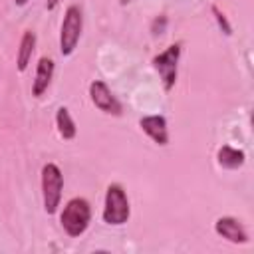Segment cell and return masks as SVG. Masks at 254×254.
Here are the masks:
<instances>
[{
	"label": "cell",
	"mask_w": 254,
	"mask_h": 254,
	"mask_svg": "<svg viewBox=\"0 0 254 254\" xmlns=\"http://www.w3.org/2000/svg\"><path fill=\"white\" fill-rule=\"evenodd\" d=\"M58 4H60V0H46V10H56L58 8Z\"/></svg>",
	"instance_id": "15"
},
{
	"label": "cell",
	"mask_w": 254,
	"mask_h": 254,
	"mask_svg": "<svg viewBox=\"0 0 254 254\" xmlns=\"http://www.w3.org/2000/svg\"><path fill=\"white\" fill-rule=\"evenodd\" d=\"M56 127H58V133L64 141H71L77 133V127H75V123L69 115V109L64 107V105L58 107V111H56Z\"/></svg>",
	"instance_id": "12"
},
{
	"label": "cell",
	"mask_w": 254,
	"mask_h": 254,
	"mask_svg": "<svg viewBox=\"0 0 254 254\" xmlns=\"http://www.w3.org/2000/svg\"><path fill=\"white\" fill-rule=\"evenodd\" d=\"M36 50V34L32 30H26L20 38V48H18V56H16V67L18 71H26L28 64L32 60V54Z\"/></svg>",
	"instance_id": "11"
},
{
	"label": "cell",
	"mask_w": 254,
	"mask_h": 254,
	"mask_svg": "<svg viewBox=\"0 0 254 254\" xmlns=\"http://www.w3.org/2000/svg\"><path fill=\"white\" fill-rule=\"evenodd\" d=\"M14 2H16V6H26L30 0H14Z\"/></svg>",
	"instance_id": "16"
},
{
	"label": "cell",
	"mask_w": 254,
	"mask_h": 254,
	"mask_svg": "<svg viewBox=\"0 0 254 254\" xmlns=\"http://www.w3.org/2000/svg\"><path fill=\"white\" fill-rule=\"evenodd\" d=\"M91 222V206L83 196H73L65 202L62 214H60V224L64 232L71 238L81 236Z\"/></svg>",
	"instance_id": "1"
},
{
	"label": "cell",
	"mask_w": 254,
	"mask_h": 254,
	"mask_svg": "<svg viewBox=\"0 0 254 254\" xmlns=\"http://www.w3.org/2000/svg\"><path fill=\"white\" fill-rule=\"evenodd\" d=\"M139 127L159 147L169 145V129H167V119L163 115H145L139 119Z\"/></svg>",
	"instance_id": "8"
},
{
	"label": "cell",
	"mask_w": 254,
	"mask_h": 254,
	"mask_svg": "<svg viewBox=\"0 0 254 254\" xmlns=\"http://www.w3.org/2000/svg\"><path fill=\"white\" fill-rule=\"evenodd\" d=\"M103 222L109 226H121L129 220L131 216V206L127 192L123 190L121 185L111 183L105 190V206H103Z\"/></svg>",
	"instance_id": "2"
},
{
	"label": "cell",
	"mask_w": 254,
	"mask_h": 254,
	"mask_svg": "<svg viewBox=\"0 0 254 254\" xmlns=\"http://www.w3.org/2000/svg\"><path fill=\"white\" fill-rule=\"evenodd\" d=\"M246 161V153L242 149H236V147H230V145H222L216 153V163L226 169V171H236L244 165Z\"/></svg>",
	"instance_id": "10"
},
{
	"label": "cell",
	"mask_w": 254,
	"mask_h": 254,
	"mask_svg": "<svg viewBox=\"0 0 254 254\" xmlns=\"http://www.w3.org/2000/svg\"><path fill=\"white\" fill-rule=\"evenodd\" d=\"M81 30H83V14L81 8L71 4L65 8L64 20H62V28H60V54L62 56H71L79 44L81 38Z\"/></svg>",
	"instance_id": "3"
},
{
	"label": "cell",
	"mask_w": 254,
	"mask_h": 254,
	"mask_svg": "<svg viewBox=\"0 0 254 254\" xmlns=\"http://www.w3.org/2000/svg\"><path fill=\"white\" fill-rule=\"evenodd\" d=\"M89 97H91V103L99 111H103L107 115L119 117L123 113V107H121L119 99L113 95V91L109 89V85L105 81H101V79H95V81L89 83Z\"/></svg>",
	"instance_id": "6"
},
{
	"label": "cell",
	"mask_w": 254,
	"mask_h": 254,
	"mask_svg": "<svg viewBox=\"0 0 254 254\" xmlns=\"http://www.w3.org/2000/svg\"><path fill=\"white\" fill-rule=\"evenodd\" d=\"M212 14H214V20H216V24H218V28L226 34V36H232V26L228 24V20H226V16L218 10V6H212Z\"/></svg>",
	"instance_id": "13"
},
{
	"label": "cell",
	"mask_w": 254,
	"mask_h": 254,
	"mask_svg": "<svg viewBox=\"0 0 254 254\" xmlns=\"http://www.w3.org/2000/svg\"><path fill=\"white\" fill-rule=\"evenodd\" d=\"M64 190V175L56 163H46L42 167V198L44 210L48 214H56Z\"/></svg>",
	"instance_id": "4"
},
{
	"label": "cell",
	"mask_w": 254,
	"mask_h": 254,
	"mask_svg": "<svg viewBox=\"0 0 254 254\" xmlns=\"http://www.w3.org/2000/svg\"><path fill=\"white\" fill-rule=\"evenodd\" d=\"M165 26H167V18H165V16H159V18H155V20H153V26H151V32H153V36H159V34H163Z\"/></svg>",
	"instance_id": "14"
},
{
	"label": "cell",
	"mask_w": 254,
	"mask_h": 254,
	"mask_svg": "<svg viewBox=\"0 0 254 254\" xmlns=\"http://www.w3.org/2000/svg\"><path fill=\"white\" fill-rule=\"evenodd\" d=\"M54 60L52 58H40L38 60V65H36V77L32 81V95L34 97H42L50 83H52V77H54Z\"/></svg>",
	"instance_id": "9"
},
{
	"label": "cell",
	"mask_w": 254,
	"mask_h": 254,
	"mask_svg": "<svg viewBox=\"0 0 254 254\" xmlns=\"http://www.w3.org/2000/svg\"><path fill=\"white\" fill-rule=\"evenodd\" d=\"M214 230L218 236L226 238L232 244H246L248 242V232L244 230L242 222H238V218L234 216H220L214 222Z\"/></svg>",
	"instance_id": "7"
},
{
	"label": "cell",
	"mask_w": 254,
	"mask_h": 254,
	"mask_svg": "<svg viewBox=\"0 0 254 254\" xmlns=\"http://www.w3.org/2000/svg\"><path fill=\"white\" fill-rule=\"evenodd\" d=\"M179 60H181V44H171L169 48H165L161 54L153 58V67L157 69L165 91H171L177 83Z\"/></svg>",
	"instance_id": "5"
}]
</instances>
